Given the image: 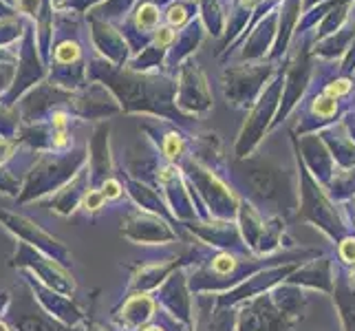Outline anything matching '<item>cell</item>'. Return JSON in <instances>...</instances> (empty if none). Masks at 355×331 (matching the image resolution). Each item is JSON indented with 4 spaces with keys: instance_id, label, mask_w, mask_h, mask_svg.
<instances>
[{
    "instance_id": "cell-17",
    "label": "cell",
    "mask_w": 355,
    "mask_h": 331,
    "mask_svg": "<svg viewBox=\"0 0 355 331\" xmlns=\"http://www.w3.org/2000/svg\"><path fill=\"white\" fill-rule=\"evenodd\" d=\"M132 3V0H111V3H108V9H117V11H124L128 5Z\"/></svg>"
},
{
    "instance_id": "cell-4",
    "label": "cell",
    "mask_w": 355,
    "mask_h": 331,
    "mask_svg": "<svg viewBox=\"0 0 355 331\" xmlns=\"http://www.w3.org/2000/svg\"><path fill=\"white\" fill-rule=\"evenodd\" d=\"M179 91H181V102H179L181 106L192 104V110H207L212 104L203 73L197 65H192V62H186L181 69Z\"/></svg>"
},
{
    "instance_id": "cell-15",
    "label": "cell",
    "mask_w": 355,
    "mask_h": 331,
    "mask_svg": "<svg viewBox=\"0 0 355 331\" xmlns=\"http://www.w3.org/2000/svg\"><path fill=\"white\" fill-rule=\"evenodd\" d=\"M342 256H345L347 261H355V241L342 243Z\"/></svg>"
},
{
    "instance_id": "cell-18",
    "label": "cell",
    "mask_w": 355,
    "mask_h": 331,
    "mask_svg": "<svg viewBox=\"0 0 355 331\" xmlns=\"http://www.w3.org/2000/svg\"><path fill=\"white\" fill-rule=\"evenodd\" d=\"M322 0H302V14L304 11H309L311 7H315V5H320Z\"/></svg>"
},
{
    "instance_id": "cell-8",
    "label": "cell",
    "mask_w": 355,
    "mask_h": 331,
    "mask_svg": "<svg viewBox=\"0 0 355 331\" xmlns=\"http://www.w3.org/2000/svg\"><path fill=\"white\" fill-rule=\"evenodd\" d=\"M340 104H342V100H338V97H334V95H329L324 91V87H320V91H318L311 97V102H309L311 117L318 121V124H327V121H331L338 115Z\"/></svg>"
},
{
    "instance_id": "cell-11",
    "label": "cell",
    "mask_w": 355,
    "mask_h": 331,
    "mask_svg": "<svg viewBox=\"0 0 355 331\" xmlns=\"http://www.w3.org/2000/svg\"><path fill=\"white\" fill-rule=\"evenodd\" d=\"M80 60V44L78 40L67 38L55 46V62L60 65V69L64 67H76V62Z\"/></svg>"
},
{
    "instance_id": "cell-12",
    "label": "cell",
    "mask_w": 355,
    "mask_h": 331,
    "mask_svg": "<svg viewBox=\"0 0 355 331\" xmlns=\"http://www.w3.org/2000/svg\"><path fill=\"white\" fill-rule=\"evenodd\" d=\"M135 22H137V27L144 29V31H153V29H157V24H159V9H157V5H153V3H144V5L137 9V16H135Z\"/></svg>"
},
{
    "instance_id": "cell-19",
    "label": "cell",
    "mask_w": 355,
    "mask_h": 331,
    "mask_svg": "<svg viewBox=\"0 0 355 331\" xmlns=\"http://www.w3.org/2000/svg\"><path fill=\"white\" fill-rule=\"evenodd\" d=\"M0 331H7V327H5V325H0Z\"/></svg>"
},
{
    "instance_id": "cell-3",
    "label": "cell",
    "mask_w": 355,
    "mask_h": 331,
    "mask_svg": "<svg viewBox=\"0 0 355 331\" xmlns=\"http://www.w3.org/2000/svg\"><path fill=\"white\" fill-rule=\"evenodd\" d=\"M276 33H278V7H274L269 14H265V18L259 20L256 31H252L248 42L243 44L241 58L243 60H261V58L269 56V51H272V46L276 42Z\"/></svg>"
},
{
    "instance_id": "cell-13",
    "label": "cell",
    "mask_w": 355,
    "mask_h": 331,
    "mask_svg": "<svg viewBox=\"0 0 355 331\" xmlns=\"http://www.w3.org/2000/svg\"><path fill=\"white\" fill-rule=\"evenodd\" d=\"M188 16H190L188 9L183 7L181 3H177V5H173V7L168 9V22L173 24V27H175V24H177V27H179V24H183V22L188 20Z\"/></svg>"
},
{
    "instance_id": "cell-14",
    "label": "cell",
    "mask_w": 355,
    "mask_h": 331,
    "mask_svg": "<svg viewBox=\"0 0 355 331\" xmlns=\"http://www.w3.org/2000/svg\"><path fill=\"white\" fill-rule=\"evenodd\" d=\"M102 201H104L102 192H91L89 197H87V207H91V210H97V207L102 205Z\"/></svg>"
},
{
    "instance_id": "cell-10",
    "label": "cell",
    "mask_w": 355,
    "mask_h": 331,
    "mask_svg": "<svg viewBox=\"0 0 355 331\" xmlns=\"http://www.w3.org/2000/svg\"><path fill=\"white\" fill-rule=\"evenodd\" d=\"M201 20L214 35H221L225 31V14H223L221 5H218V0H203Z\"/></svg>"
},
{
    "instance_id": "cell-7",
    "label": "cell",
    "mask_w": 355,
    "mask_h": 331,
    "mask_svg": "<svg viewBox=\"0 0 355 331\" xmlns=\"http://www.w3.org/2000/svg\"><path fill=\"white\" fill-rule=\"evenodd\" d=\"M93 38H95V44L100 46L104 53H108V58H113L115 62H124V58L128 53L126 42L115 29H111L102 20H93Z\"/></svg>"
},
{
    "instance_id": "cell-1",
    "label": "cell",
    "mask_w": 355,
    "mask_h": 331,
    "mask_svg": "<svg viewBox=\"0 0 355 331\" xmlns=\"http://www.w3.org/2000/svg\"><path fill=\"white\" fill-rule=\"evenodd\" d=\"M276 73L272 62L239 65L223 71V89L234 106H250L265 91V82Z\"/></svg>"
},
{
    "instance_id": "cell-2",
    "label": "cell",
    "mask_w": 355,
    "mask_h": 331,
    "mask_svg": "<svg viewBox=\"0 0 355 331\" xmlns=\"http://www.w3.org/2000/svg\"><path fill=\"white\" fill-rule=\"evenodd\" d=\"M280 93H283V71L278 73L274 82H269V87H265V91L261 93L259 102H256V108L250 117V121L245 124L243 133H241V142H239V155H245L248 151L254 148V144L261 139L263 130L267 128L269 119L274 117V110L278 106Z\"/></svg>"
},
{
    "instance_id": "cell-16",
    "label": "cell",
    "mask_w": 355,
    "mask_h": 331,
    "mask_svg": "<svg viewBox=\"0 0 355 331\" xmlns=\"http://www.w3.org/2000/svg\"><path fill=\"white\" fill-rule=\"evenodd\" d=\"M104 197H117L119 194V183H115V181H108L106 186H104Z\"/></svg>"
},
{
    "instance_id": "cell-5",
    "label": "cell",
    "mask_w": 355,
    "mask_h": 331,
    "mask_svg": "<svg viewBox=\"0 0 355 331\" xmlns=\"http://www.w3.org/2000/svg\"><path fill=\"white\" fill-rule=\"evenodd\" d=\"M300 16H302V0H280V5H278V33H276V42L272 46V51H269V56H267L269 60H276L283 53H287Z\"/></svg>"
},
{
    "instance_id": "cell-9",
    "label": "cell",
    "mask_w": 355,
    "mask_h": 331,
    "mask_svg": "<svg viewBox=\"0 0 355 331\" xmlns=\"http://www.w3.org/2000/svg\"><path fill=\"white\" fill-rule=\"evenodd\" d=\"M349 135L345 133V128H331V130H327L324 133V139L327 144H331L334 146V153L338 155L340 162H345V164H353L355 162V146L353 142L347 139Z\"/></svg>"
},
{
    "instance_id": "cell-21",
    "label": "cell",
    "mask_w": 355,
    "mask_h": 331,
    "mask_svg": "<svg viewBox=\"0 0 355 331\" xmlns=\"http://www.w3.org/2000/svg\"><path fill=\"white\" fill-rule=\"evenodd\" d=\"M353 14H355V5H353Z\"/></svg>"
},
{
    "instance_id": "cell-20",
    "label": "cell",
    "mask_w": 355,
    "mask_h": 331,
    "mask_svg": "<svg viewBox=\"0 0 355 331\" xmlns=\"http://www.w3.org/2000/svg\"><path fill=\"white\" fill-rule=\"evenodd\" d=\"M148 331H159V329H148Z\"/></svg>"
},
{
    "instance_id": "cell-6",
    "label": "cell",
    "mask_w": 355,
    "mask_h": 331,
    "mask_svg": "<svg viewBox=\"0 0 355 331\" xmlns=\"http://www.w3.org/2000/svg\"><path fill=\"white\" fill-rule=\"evenodd\" d=\"M353 38H355V14L351 11V16L345 20V24L338 31L311 42V56L318 60H340L347 53Z\"/></svg>"
}]
</instances>
